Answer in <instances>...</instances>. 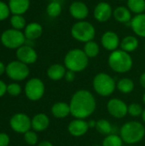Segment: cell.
Returning a JSON list of instances; mask_svg holds the SVG:
<instances>
[{
  "instance_id": "cell-29",
  "label": "cell",
  "mask_w": 145,
  "mask_h": 146,
  "mask_svg": "<svg viewBox=\"0 0 145 146\" xmlns=\"http://www.w3.org/2000/svg\"><path fill=\"white\" fill-rule=\"evenodd\" d=\"M46 12L50 17H57L62 12V5L61 3L56 1L50 2L46 9Z\"/></svg>"
},
{
  "instance_id": "cell-2",
  "label": "cell",
  "mask_w": 145,
  "mask_h": 146,
  "mask_svg": "<svg viewBox=\"0 0 145 146\" xmlns=\"http://www.w3.org/2000/svg\"><path fill=\"white\" fill-rule=\"evenodd\" d=\"M144 135V126L138 121H128L121 128V138L123 142L129 145L140 142Z\"/></svg>"
},
{
  "instance_id": "cell-16",
  "label": "cell",
  "mask_w": 145,
  "mask_h": 146,
  "mask_svg": "<svg viewBox=\"0 0 145 146\" xmlns=\"http://www.w3.org/2000/svg\"><path fill=\"white\" fill-rule=\"evenodd\" d=\"M71 15L77 20H84L88 16L89 9L87 5L80 1L73 2L69 7Z\"/></svg>"
},
{
  "instance_id": "cell-1",
  "label": "cell",
  "mask_w": 145,
  "mask_h": 146,
  "mask_svg": "<svg viewBox=\"0 0 145 146\" xmlns=\"http://www.w3.org/2000/svg\"><path fill=\"white\" fill-rule=\"evenodd\" d=\"M69 106L71 115L74 118L84 120L93 114L97 102L91 92L87 90H79L73 95Z\"/></svg>"
},
{
  "instance_id": "cell-36",
  "label": "cell",
  "mask_w": 145,
  "mask_h": 146,
  "mask_svg": "<svg viewBox=\"0 0 145 146\" xmlns=\"http://www.w3.org/2000/svg\"><path fill=\"white\" fill-rule=\"evenodd\" d=\"M10 139L8 134L0 133V146H8L9 145Z\"/></svg>"
},
{
  "instance_id": "cell-6",
  "label": "cell",
  "mask_w": 145,
  "mask_h": 146,
  "mask_svg": "<svg viewBox=\"0 0 145 146\" xmlns=\"http://www.w3.org/2000/svg\"><path fill=\"white\" fill-rule=\"evenodd\" d=\"M71 33L76 40L87 43L93 40L96 30L91 23L85 21H79L72 27Z\"/></svg>"
},
{
  "instance_id": "cell-14",
  "label": "cell",
  "mask_w": 145,
  "mask_h": 146,
  "mask_svg": "<svg viewBox=\"0 0 145 146\" xmlns=\"http://www.w3.org/2000/svg\"><path fill=\"white\" fill-rule=\"evenodd\" d=\"M89 123L83 119H75L68 125V132L74 137H81L85 135L89 130Z\"/></svg>"
},
{
  "instance_id": "cell-39",
  "label": "cell",
  "mask_w": 145,
  "mask_h": 146,
  "mask_svg": "<svg viewBox=\"0 0 145 146\" xmlns=\"http://www.w3.org/2000/svg\"><path fill=\"white\" fill-rule=\"evenodd\" d=\"M139 81H140V85L142 86V87L145 88V73L142 74V75L140 76Z\"/></svg>"
},
{
  "instance_id": "cell-9",
  "label": "cell",
  "mask_w": 145,
  "mask_h": 146,
  "mask_svg": "<svg viewBox=\"0 0 145 146\" xmlns=\"http://www.w3.org/2000/svg\"><path fill=\"white\" fill-rule=\"evenodd\" d=\"M44 84L38 78L29 80L25 86V94L31 101H38L42 98L44 94Z\"/></svg>"
},
{
  "instance_id": "cell-3",
  "label": "cell",
  "mask_w": 145,
  "mask_h": 146,
  "mask_svg": "<svg viewBox=\"0 0 145 146\" xmlns=\"http://www.w3.org/2000/svg\"><path fill=\"white\" fill-rule=\"evenodd\" d=\"M109 65L112 70L117 73H126L132 68V58L128 52L122 50L112 51L109 56Z\"/></svg>"
},
{
  "instance_id": "cell-12",
  "label": "cell",
  "mask_w": 145,
  "mask_h": 146,
  "mask_svg": "<svg viewBox=\"0 0 145 146\" xmlns=\"http://www.w3.org/2000/svg\"><path fill=\"white\" fill-rule=\"evenodd\" d=\"M16 57L18 61L28 65L36 62L38 54L32 46L24 44L16 50Z\"/></svg>"
},
{
  "instance_id": "cell-40",
  "label": "cell",
  "mask_w": 145,
  "mask_h": 146,
  "mask_svg": "<svg viewBox=\"0 0 145 146\" xmlns=\"http://www.w3.org/2000/svg\"><path fill=\"white\" fill-rule=\"evenodd\" d=\"M5 71H6V66H4V64L0 61V76L3 74Z\"/></svg>"
},
{
  "instance_id": "cell-21",
  "label": "cell",
  "mask_w": 145,
  "mask_h": 146,
  "mask_svg": "<svg viewBox=\"0 0 145 146\" xmlns=\"http://www.w3.org/2000/svg\"><path fill=\"white\" fill-rule=\"evenodd\" d=\"M51 113L54 117L58 119H62L67 117L70 112V106L68 104L64 102H58L53 104L51 108Z\"/></svg>"
},
{
  "instance_id": "cell-27",
  "label": "cell",
  "mask_w": 145,
  "mask_h": 146,
  "mask_svg": "<svg viewBox=\"0 0 145 146\" xmlns=\"http://www.w3.org/2000/svg\"><path fill=\"white\" fill-rule=\"evenodd\" d=\"M96 129L101 134H104L107 136L109 134H112V131H113L112 125L110 124V122L109 121H107L105 119H100L99 121H97Z\"/></svg>"
},
{
  "instance_id": "cell-46",
  "label": "cell",
  "mask_w": 145,
  "mask_h": 146,
  "mask_svg": "<svg viewBox=\"0 0 145 146\" xmlns=\"http://www.w3.org/2000/svg\"><path fill=\"white\" fill-rule=\"evenodd\" d=\"M131 146H133V145H131Z\"/></svg>"
},
{
  "instance_id": "cell-19",
  "label": "cell",
  "mask_w": 145,
  "mask_h": 146,
  "mask_svg": "<svg viewBox=\"0 0 145 146\" xmlns=\"http://www.w3.org/2000/svg\"><path fill=\"white\" fill-rule=\"evenodd\" d=\"M50 125L49 117L45 114H38L32 119V128L35 132H42L48 128Z\"/></svg>"
},
{
  "instance_id": "cell-45",
  "label": "cell",
  "mask_w": 145,
  "mask_h": 146,
  "mask_svg": "<svg viewBox=\"0 0 145 146\" xmlns=\"http://www.w3.org/2000/svg\"><path fill=\"white\" fill-rule=\"evenodd\" d=\"M93 146H101V145H93Z\"/></svg>"
},
{
  "instance_id": "cell-33",
  "label": "cell",
  "mask_w": 145,
  "mask_h": 146,
  "mask_svg": "<svg viewBox=\"0 0 145 146\" xmlns=\"http://www.w3.org/2000/svg\"><path fill=\"white\" fill-rule=\"evenodd\" d=\"M24 140L26 144L30 145H35L38 143V135L35 131L29 130L26 133H24Z\"/></svg>"
},
{
  "instance_id": "cell-26",
  "label": "cell",
  "mask_w": 145,
  "mask_h": 146,
  "mask_svg": "<svg viewBox=\"0 0 145 146\" xmlns=\"http://www.w3.org/2000/svg\"><path fill=\"white\" fill-rule=\"evenodd\" d=\"M127 7L137 15L143 14L145 11V0H127Z\"/></svg>"
},
{
  "instance_id": "cell-25",
  "label": "cell",
  "mask_w": 145,
  "mask_h": 146,
  "mask_svg": "<svg viewBox=\"0 0 145 146\" xmlns=\"http://www.w3.org/2000/svg\"><path fill=\"white\" fill-rule=\"evenodd\" d=\"M117 88L121 92L124 94L131 93L134 89V82L131 79L123 78L121 80H119L117 84Z\"/></svg>"
},
{
  "instance_id": "cell-34",
  "label": "cell",
  "mask_w": 145,
  "mask_h": 146,
  "mask_svg": "<svg viewBox=\"0 0 145 146\" xmlns=\"http://www.w3.org/2000/svg\"><path fill=\"white\" fill-rule=\"evenodd\" d=\"M7 93L10 96L16 97L21 93V87L17 83H10L7 86Z\"/></svg>"
},
{
  "instance_id": "cell-32",
  "label": "cell",
  "mask_w": 145,
  "mask_h": 146,
  "mask_svg": "<svg viewBox=\"0 0 145 146\" xmlns=\"http://www.w3.org/2000/svg\"><path fill=\"white\" fill-rule=\"evenodd\" d=\"M143 107L139 104L132 103L128 106V114L133 117L139 116L143 114Z\"/></svg>"
},
{
  "instance_id": "cell-13",
  "label": "cell",
  "mask_w": 145,
  "mask_h": 146,
  "mask_svg": "<svg viewBox=\"0 0 145 146\" xmlns=\"http://www.w3.org/2000/svg\"><path fill=\"white\" fill-rule=\"evenodd\" d=\"M94 17L99 22L108 21L113 15L112 8L109 3L106 2H101L94 9Z\"/></svg>"
},
{
  "instance_id": "cell-10",
  "label": "cell",
  "mask_w": 145,
  "mask_h": 146,
  "mask_svg": "<svg viewBox=\"0 0 145 146\" xmlns=\"http://www.w3.org/2000/svg\"><path fill=\"white\" fill-rule=\"evenodd\" d=\"M9 126L13 131L24 134L32 128V120L23 113H17L11 117Z\"/></svg>"
},
{
  "instance_id": "cell-38",
  "label": "cell",
  "mask_w": 145,
  "mask_h": 146,
  "mask_svg": "<svg viewBox=\"0 0 145 146\" xmlns=\"http://www.w3.org/2000/svg\"><path fill=\"white\" fill-rule=\"evenodd\" d=\"M5 93H7V85L0 80V98H2Z\"/></svg>"
},
{
  "instance_id": "cell-41",
  "label": "cell",
  "mask_w": 145,
  "mask_h": 146,
  "mask_svg": "<svg viewBox=\"0 0 145 146\" xmlns=\"http://www.w3.org/2000/svg\"><path fill=\"white\" fill-rule=\"evenodd\" d=\"M38 146H53V145L50 142L47 141V140H44V141H42V142H40L38 144Z\"/></svg>"
},
{
  "instance_id": "cell-23",
  "label": "cell",
  "mask_w": 145,
  "mask_h": 146,
  "mask_svg": "<svg viewBox=\"0 0 145 146\" xmlns=\"http://www.w3.org/2000/svg\"><path fill=\"white\" fill-rule=\"evenodd\" d=\"M113 15L115 19L121 23H130L132 20L130 9L124 6H120L116 8L113 11Z\"/></svg>"
},
{
  "instance_id": "cell-20",
  "label": "cell",
  "mask_w": 145,
  "mask_h": 146,
  "mask_svg": "<svg viewBox=\"0 0 145 146\" xmlns=\"http://www.w3.org/2000/svg\"><path fill=\"white\" fill-rule=\"evenodd\" d=\"M42 33H43L42 26L39 23L32 22L26 25V27H25L24 35L26 38L28 40H35L42 35Z\"/></svg>"
},
{
  "instance_id": "cell-30",
  "label": "cell",
  "mask_w": 145,
  "mask_h": 146,
  "mask_svg": "<svg viewBox=\"0 0 145 146\" xmlns=\"http://www.w3.org/2000/svg\"><path fill=\"white\" fill-rule=\"evenodd\" d=\"M10 24L14 29L20 31L26 27V20L22 16V15H13L10 18Z\"/></svg>"
},
{
  "instance_id": "cell-44",
  "label": "cell",
  "mask_w": 145,
  "mask_h": 146,
  "mask_svg": "<svg viewBox=\"0 0 145 146\" xmlns=\"http://www.w3.org/2000/svg\"><path fill=\"white\" fill-rule=\"evenodd\" d=\"M119 1H125V0H119Z\"/></svg>"
},
{
  "instance_id": "cell-43",
  "label": "cell",
  "mask_w": 145,
  "mask_h": 146,
  "mask_svg": "<svg viewBox=\"0 0 145 146\" xmlns=\"http://www.w3.org/2000/svg\"><path fill=\"white\" fill-rule=\"evenodd\" d=\"M143 100H144V103L145 104V93L144 94V97H143Z\"/></svg>"
},
{
  "instance_id": "cell-18",
  "label": "cell",
  "mask_w": 145,
  "mask_h": 146,
  "mask_svg": "<svg viewBox=\"0 0 145 146\" xmlns=\"http://www.w3.org/2000/svg\"><path fill=\"white\" fill-rule=\"evenodd\" d=\"M30 6V0H9V7L13 15L25 14Z\"/></svg>"
},
{
  "instance_id": "cell-8",
  "label": "cell",
  "mask_w": 145,
  "mask_h": 146,
  "mask_svg": "<svg viewBox=\"0 0 145 146\" xmlns=\"http://www.w3.org/2000/svg\"><path fill=\"white\" fill-rule=\"evenodd\" d=\"M5 73L9 79L15 81H21L28 77L30 70L26 64L17 60L9 62L6 66Z\"/></svg>"
},
{
  "instance_id": "cell-11",
  "label": "cell",
  "mask_w": 145,
  "mask_h": 146,
  "mask_svg": "<svg viewBox=\"0 0 145 146\" xmlns=\"http://www.w3.org/2000/svg\"><path fill=\"white\" fill-rule=\"evenodd\" d=\"M107 110L109 115L118 119H121L128 114V106L125 102L118 98L110 99L107 104Z\"/></svg>"
},
{
  "instance_id": "cell-22",
  "label": "cell",
  "mask_w": 145,
  "mask_h": 146,
  "mask_svg": "<svg viewBox=\"0 0 145 146\" xmlns=\"http://www.w3.org/2000/svg\"><path fill=\"white\" fill-rule=\"evenodd\" d=\"M66 68L64 66H62V64H53L51 65L48 70H47V75L48 77L52 80H60L62 78H64L65 74H66Z\"/></svg>"
},
{
  "instance_id": "cell-31",
  "label": "cell",
  "mask_w": 145,
  "mask_h": 146,
  "mask_svg": "<svg viewBox=\"0 0 145 146\" xmlns=\"http://www.w3.org/2000/svg\"><path fill=\"white\" fill-rule=\"evenodd\" d=\"M122 139L116 134H109L103 141V146H122Z\"/></svg>"
},
{
  "instance_id": "cell-24",
  "label": "cell",
  "mask_w": 145,
  "mask_h": 146,
  "mask_svg": "<svg viewBox=\"0 0 145 146\" xmlns=\"http://www.w3.org/2000/svg\"><path fill=\"white\" fill-rule=\"evenodd\" d=\"M138 46V40L134 36H126L121 42V48L126 52H132Z\"/></svg>"
},
{
  "instance_id": "cell-37",
  "label": "cell",
  "mask_w": 145,
  "mask_h": 146,
  "mask_svg": "<svg viewBox=\"0 0 145 146\" xmlns=\"http://www.w3.org/2000/svg\"><path fill=\"white\" fill-rule=\"evenodd\" d=\"M65 80L68 82H72L75 79V72L73 71H71V70H68L65 74V76H64Z\"/></svg>"
},
{
  "instance_id": "cell-7",
  "label": "cell",
  "mask_w": 145,
  "mask_h": 146,
  "mask_svg": "<svg viewBox=\"0 0 145 146\" xmlns=\"http://www.w3.org/2000/svg\"><path fill=\"white\" fill-rule=\"evenodd\" d=\"M24 33L16 29H7L1 35L2 44L8 49H18L26 42Z\"/></svg>"
},
{
  "instance_id": "cell-5",
  "label": "cell",
  "mask_w": 145,
  "mask_h": 146,
  "mask_svg": "<svg viewBox=\"0 0 145 146\" xmlns=\"http://www.w3.org/2000/svg\"><path fill=\"white\" fill-rule=\"evenodd\" d=\"M116 87L115 80L105 73H100L97 74L93 79V88L95 92L103 97H108L111 95Z\"/></svg>"
},
{
  "instance_id": "cell-17",
  "label": "cell",
  "mask_w": 145,
  "mask_h": 146,
  "mask_svg": "<svg viewBox=\"0 0 145 146\" xmlns=\"http://www.w3.org/2000/svg\"><path fill=\"white\" fill-rule=\"evenodd\" d=\"M133 32L139 37L145 38V14L136 15L130 21Z\"/></svg>"
},
{
  "instance_id": "cell-42",
  "label": "cell",
  "mask_w": 145,
  "mask_h": 146,
  "mask_svg": "<svg viewBox=\"0 0 145 146\" xmlns=\"http://www.w3.org/2000/svg\"><path fill=\"white\" fill-rule=\"evenodd\" d=\"M142 118H143V121H144V123H145V110H144V111H143V114H142Z\"/></svg>"
},
{
  "instance_id": "cell-28",
  "label": "cell",
  "mask_w": 145,
  "mask_h": 146,
  "mask_svg": "<svg viewBox=\"0 0 145 146\" xmlns=\"http://www.w3.org/2000/svg\"><path fill=\"white\" fill-rule=\"evenodd\" d=\"M84 51L89 58H93L97 56L99 53V46L93 40L85 43L84 47Z\"/></svg>"
},
{
  "instance_id": "cell-15",
  "label": "cell",
  "mask_w": 145,
  "mask_h": 146,
  "mask_svg": "<svg viewBox=\"0 0 145 146\" xmlns=\"http://www.w3.org/2000/svg\"><path fill=\"white\" fill-rule=\"evenodd\" d=\"M102 44L108 50H116L120 44V38L118 35L112 31H108L102 36Z\"/></svg>"
},
{
  "instance_id": "cell-35",
  "label": "cell",
  "mask_w": 145,
  "mask_h": 146,
  "mask_svg": "<svg viewBox=\"0 0 145 146\" xmlns=\"http://www.w3.org/2000/svg\"><path fill=\"white\" fill-rule=\"evenodd\" d=\"M10 13L9 4H6L4 2L0 0V21L6 20L9 16Z\"/></svg>"
},
{
  "instance_id": "cell-4",
  "label": "cell",
  "mask_w": 145,
  "mask_h": 146,
  "mask_svg": "<svg viewBox=\"0 0 145 146\" xmlns=\"http://www.w3.org/2000/svg\"><path fill=\"white\" fill-rule=\"evenodd\" d=\"M89 62V57L85 51L80 49H73L69 50L64 58L65 67L75 73L81 72L86 68Z\"/></svg>"
}]
</instances>
